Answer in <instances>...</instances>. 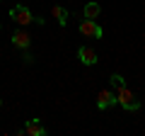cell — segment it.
I'll list each match as a JSON object with an SVG mask.
<instances>
[{
    "instance_id": "cell-1",
    "label": "cell",
    "mask_w": 145,
    "mask_h": 136,
    "mask_svg": "<svg viewBox=\"0 0 145 136\" xmlns=\"http://www.w3.org/2000/svg\"><path fill=\"white\" fill-rule=\"evenodd\" d=\"M116 105H121V110H126V112H135V110H140V100H135L133 90H128L123 85V88L116 90Z\"/></svg>"
},
{
    "instance_id": "cell-2",
    "label": "cell",
    "mask_w": 145,
    "mask_h": 136,
    "mask_svg": "<svg viewBox=\"0 0 145 136\" xmlns=\"http://www.w3.org/2000/svg\"><path fill=\"white\" fill-rule=\"evenodd\" d=\"M10 20L15 22V24H20V27L34 24V15H31V10L24 7V5H15V7H12V10H10Z\"/></svg>"
},
{
    "instance_id": "cell-3",
    "label": "cell",
    "mask_w": 145,
    "mask_h": 136,
    "mask_svg": "<svg viewBox=\"0 0 145 136\" xmlns=\"http://www.w3.org/2000/svg\"><path fill=\"white\" fill-rule=\"evenodd\" d=\"M80 34H85L87 39H102V27L97 24V20H87L85 17L80 22Z\"/></svg>"
},
{
    "instance_id": "cell-4",
    "label": "cell",
    "mask_w": 145,
    "mask_h": 136,
    "mask_svg": "<svg viewBox=\"0 0 145 136\" xmlns=\"http://www.w3.org/2000/svg\"><path fill=\"white\" fill-rule=\"evenodd\" d=\"M78 58L82 61V66H94L97 63V51L92 46H80L78 49Z\"/></svg>"
},
{
    "instance_id": "cell-5",
    "label": "cell",
    "mask_w": 145,
    "mask_h": 136,
    "mask_svg": "<svg viewBox=\"0 0 145 136\" xmlns=\"http://www.w3.org/2000/svg\"><path fill=\"white\" fill-rule=\"evenodd\" d=\"M116 105V92H111V90H102L97 97V107L99 110H109V107Z\"/></svg>"
},
{
    "instance_id": "cell-6",
    "label": "cell",
    "mask_w": 145,
    "mask_h": 136,
    "mask_svg": "<svg viewBox=\"0 0 145 136\" xmlns=\"http://www.w3.org/2000/svg\"><path fill=\"white\" fill-rule=\"evenodd\" d=\"M12 44H15L17 49H22V51H27V49H29V44H31V37L27 34L24 29H17L15 34H12Z\"/></svg>"
},
{
    "instance_id": "cell-7",
    "label": "cell",
    "mask_w": 145,
    "mask_h": 136,
    "mask_svg": "<svg viewBox=\"0 0 145 136\" xmlns=\"http://www.w3.org/2000/svg\"><path fill=\"white\" fill-rule=\"evenodd\" d=\"M24 134H29V136H46V129H44V124L39 119H27Z\"/></svg>"
},
{
    "instance_id": "cell-8",
    "label": "cell",
    "mask_w": 145,
    "mask_h": 136,
    "mask_svg": "<svg viewBox=\"0 0 145 136\" xmlns=\"http://www.w3.org/2000/svg\"><path fill=\"white\" fill-rule=\"evenodd\" d=\"M82 15L87 17V20H97L99 15H102V7H99V3H87L82 10Z\"/></svg>"
},
{
    "instance_id": "cell-9",
    "label": "cell",
    "mask_w": 145,
    "mask_h": 136,
    "mask_svg": "<svg viewBox=\"0 0 145 136\" xmlns=\"http://www.w3.org/2000/svg\"><path fill=\"white\" fill-rule=\"evenodd\" d=\"M53 17H56V22H58V24H61V27H65L68 24V10H63V7L61 5H53Z\"/></svg>"
},
{
    "instance_id": "cell-10",
    "label": "cell",
    "mask_w": 145,
    "mask_h": 136,
    "mask_svg": "<svg viewBox=\"0 0 145 136\" xmlns=\"http://www.w3.org/2000/svg\"><path fill=\"white\" fill-rule=\"evenodd\" d=\"M109 83H111V88H114V90H119V88H123V85H126V80H123V75L111 73V75H109Z\"/></svg>"
},
{
    "instance_id": "cell-11",
    "label": "cell",
    "mask_w": 145,
    "mask_h": 136,
    "mask_svg": "<svg viewBox=\"0 0 145 136\" xmlns=\"http://www.w3.org/2000/svg\"><path fill=\"white\" fill-rule=\"evenodd\" d=\"M0 107H3V100H0Z\"/></svg>"
},
{
    "instance_id": "cell-12",
    "label": "cell",
    "mask_w": 145,
    "mask_h": 136,
    "mask_svg": "<svg viewBox=\"0 0 145 136\" xmlns=\"http://www.w3.org/2000/svg\"><path fill=\"white\" fill-rule=\"evenodd\" d=\"M0 3H3V0H0Z\"/></svg>"
}]
</instances>
